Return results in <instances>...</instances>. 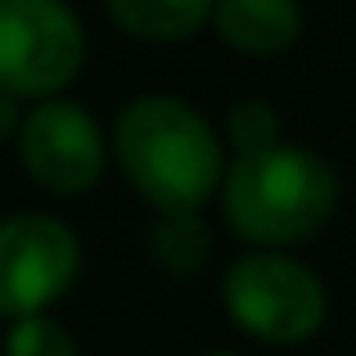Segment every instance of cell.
Returning <instances> with one entry per match:
<instances>
[{
  "mask_svg": "<svg viewBox=\"0 0 356 356\" xmlns=\"http://www.w3.org/2000/svg\"><path fill=\"white\" fill-rule=\"evenodd\" d=\"M108 154L127 185L158 212H203L217 199L226 172V145L190 99L181 95H136L118 108L108 131Z\"/></svg>",
  "mask_w": 356,
  "mask_h": 356,
  "instance_id": "obj_1",
  "label": "cell"
},
{
  "mask_svg": "<svg viewBox=\"0 0 356 356\" xmlns=\"http://www.w3.org/2000/svg\"><path fill=\"white\" fill-rule=\"evenodd\" d=\"M221 217L252 248H293L321 235L339 208V172L312 145L280 136L275 145L230 154L217 185Z\"/></svg>",
  "mask_w": 356,
  "mask_h": 356,
  "instance_id": "obj_2",
  "label": "cell"
},
{
  "mask_svg": "<svg viewBox=\"0 0 356 356\" xmlns=\"http://www.w3.org/2000/svg\"><path fill=\"white\" fill-rule=\"evenodd\" d=\"M221 307L248 339L266 348H302L330 321V289L307 261L252 248L221 275Z\"/></svg>",
  "mask_w": 356,
  "mask_h": 356,
  "instance_id": "obj_3",
  "label": "cell"
},
{
  "mask_svg": "<svg viewBox=\"0 0 356 356\" xmlns=\"http://www.w3.org/2000/svg\"><path fill=\"white\" fill-rule=\"evenodd\" d=\"M86 68V27L68 0H0V90L54 99Z\"/></svg>",
  "mask_w": 356,
  "mask_h": 356,
  "instance_id": "obj_4",
  "label": "cell"
},
{
  "mask_svg": "<svg viewBox=\"0 0 356 356\" xmlns=\"http://www.w3.org/2000/svg\"><path fill=\"white\" fill-rule=\"evenodd\" d=\"M81 275V239L50 212L0 217V321L45 316Z\"/></svg>",
  "mask_w": 356,
  "mask_h": 356,
  "instance_id": "obj_5",
  "label": "cell"
},
{
  "mask_svg": "<svg viewBox=\"0 0 356 356\" xmlns=\"http://www.w3.org/2000/svg\"><path fill=\"white\" fill-rule=\"evenodd\" d=\"M14 149L18 167L45 194H59V199L90 194L108 167V136L90 118V108L68 95L27 104L14 131Z\"/></svg>",
  "mask_w": 356,
  "mask_h": 356,
  "instance_id": "obj_6",
  "label": "cell"
},
{
  "mask_svg": "<svg viewBox=\"0 0 356 356\" xmlns=\"http://www.w3.org/2000/svg\"><path fill=\"white\" fill-rule=\"evenodd\" d=\"M208 27L226 50L248 59H275L302 41L307 9L302 0H217Z\"/></svg>",
  "mask_w": 356,
  "mask_h": 356,
  "instance_id": "obj_7",
  "label": "cell"
},
{
  "mask_svg": "<svg viewBox=\"0 0 356 356\" xmlns=\"http://www.w3.org/2000/svg\"><path fill=\"white\" fill-rule=\"evenodd\" d=\"M217 0H104L118 32L149 45H181L199 36Z\"/></svg>",
  "mask_w": 356,
  "mask_h": 356,
  "instance_id": "obj_8",
  "label": "cell"
},
{
  "mask_svg": "<svg viewBox=\"0 0 356 356\" xmlns=\"http://www.w3.org/2000/svg\"><path fill=\"white\" fill-rule=\"evenodd\" d=\"M212 252V230L203 226L199 212H176V217H158L154 235H149V257L172 275H194Z\"/></svg>",
  "mask_w": 356,
  "mask_h": 356,
  "instance_id": "obj_9",
  "label": "cell"
},
{
  "mask_svg": "<svg viewBox=\"0 0 356 356\" xmlns=\"http://www.w3.org/2000/svg\"><path fill=\"white\" fill-rule=\"evenodd\" d=\"M5 356H81L77 339L63 321L45 316H23V321H9L5 334Z\"/></svg>",
  "mask_w": 356,
  "mask_h": 356,
  "instance_id": "obj_10",
  "label": "cell"
},
{
  "mask_svg": "<svg viewBox=\"0 0 356 356\" xmlns=\"http://www.w3.org/2000/svg\"><path fill=\"white\" fill-rule=\"evenodd\" d=\"M280 136H284V131H280L275 104L261 99V95H243V99L230 104V113H226V140H221V145H230L235 154H248V149L275 145Z\"/></svg>",
  "mask_w": 356,
  "mask_h": 356,
  "instance_id": "obj_11",
  "label": "cell"
},
{
  "mask_svg": "<svg viewBox=\"0 0 356 356\" xmlns=\"http://www.w3.org/2000/svg\"><path fill=\"white\" fill-rule=\"evenodd\" d=\"M23 99L18 95H9V90H0V145L5 140H14V131H18V122H23Z\"/></svg>",
  "mask_w": 356,
  "mask_h": 356,
  "instance_id": "obj_12",
  "label": "cell"
},
{
  "mask_svg": "<svg viewBox=\"0 0 356 356\" xmlns=\"http://www.w3.org/2000/svg\"><path fill=\"white\" fill-rule=\"evenodd\" d=\"M203 356H239V352H230V348H212V352H203Z\"/></svg>",
  "mask_w": 356,
  "mask_h": 356,
  "instance_id": "obj_13",
  "label": "cell"
}]
</instances>
